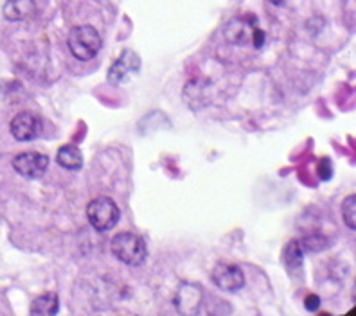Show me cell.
<instances>
[{
    "instance_id": "obj_1",
    "label": "cell",
    "mask_w": 356,
    "mask_h": 316,
    "mask_svg": "<svg viewBox=\"0 0 356 316\" xmlns=\"http://www.w3.org/2000/svg\"><path fill=\"white\" fill-rule=\"evenodd\" d=\"M110 248L115 259L128 266H140L148 259V247L144 243V239L134 232H121L113 235Z\"/></svg>"
},
{
    "instance_id": "obj_2",
    "label": "cell",
    "mask_w": 356,
    "mask_h": 316,
    "mask_svg": "<svg viewBox=\"0 0 356 316\" xmlns=\"http://www.w3.org/2000/svg\"><path fill=\"white\" fill-rule=\"evenodd\" d=\"M67 45L70 54L79 61H90L103 47V40L92 26H76L70 29Z\"/></svg>"
},
{
    "instance_id": "obj_3",
    "label": "cell",
    "mask_w": 356,
    "mask_h": 316,
    "mask_svg": "<svg viewBox=\"0 0 356 316\" xmlns=\"http://www.w3.org/2000/svg\"><path fill=\"white\" fill-rule=\"evenodd\" d=\"M87 217L97 232H108V230L118 225L121 210H119L118 203L112 198L101 196V198L92 199L88 203Z\"/></svg>"
},
{
    "instance_id": "obj_4",
    "label": "cell",
    "mask_w": 356,
    "mask_h": 316,
    "mask_svg": "<svg viewBox=\"0 0 356 316\" xmlns=\"http://www.w3.org/2000/svg\"><path fill=\"white\" fill-rule=\"evenodd\" d=\"M13 167L20 176L36 180V178L44 176V173L49 167L47 155L38 151H24L13 158Z\"/></svg>"
},
{
    "instance_id": "obj_5",
    "label": "cell",
    "mask_w": 356,
    "mask_h": 316,
    "mask_svg": "<svg viewBox=\"0 0 356 316\" xmlns=\"http://www.w3.org/2000/svg\"><path fill=\"white\" fill-rule=\"evenodd\" d=\"M256 29L257 22L254 17H236L223 27V36L232 45H248L252 44Z\"/></svg>"
},
{
    "instance_id": "obj_6",
    "label": "cell",
    "mask_w": 356,
    "mask_h": 316,
    "mask_svg": "<svg viewBox=\"0 0 356 316\" xmlns=\"http://www.w3.org/2000/svg\"><path fill=\"white\" fill-rule=\"evenodd\" d=\"M9 128H11V133H13L15 139L20 140V142H29V140L38 139L42 135L44 122L35 113L22 112L15 115Z\"/></svg>"
},
{
    "instance_id": "obj_7",
    "label": "cell",
    "mask_w": 356,
    "mask_h": 316,
    "mask_svg": "<svg viewBox=\"0 0 356 316\" xmlns=\"http://www.w3.org/2000/svg\"><path fill=\"white\" fill-rule=\"evenodd\" d=\"M213 282L220 290L234 293V291H239L245 286V273L239 266L220 263L213 269Z\"/></svg>"
},
{
    "instance_id": "obj_8",
    "label": "cell",
    "mask_w": 356,
    "mask_h": 316,
    "mask_svg": "<svg viewBox=\"0 0 356 316\" xmlns=\"http://www.w3.org/2000/svg\"><path fill=\"white\" fill-rule=\"evenodd\" d=\"M139 69H140L139 56H137L134 51L127 49V51H122L121 56L113 61V65L110 67L108 81L112 83V85H121L122 81H127V78L130 76V74L139 72Z\"/></svg>"
},
{
    "instance_id": "obj_9",
    "label": "cell",
    "mask_w": 356,
    "mask_h": 316,
    "mask_svg": "<svg viewBox=\"0 0 356 316\" xmlns=\"http://www.w3.org/2000/svg\"><path fill=\"white\" fill-rule=\"evenodd\" d=\"M202 300H204V293H202L200 286L196 284H182L175 299V306L184 315H195L198 313Z\"/></svg>"
},
{
    "instance_id": "obj_10",
    "label": "cell",
    "mask_w": 356,
    "mask_h": 316,
    "mask_svg": "<svg viewBox=\"0 0 356 316\" xmlns=\"http://www.w3.org/2000/svg\"><path fill=\"white\" fill-rule=\"evenodd\" d=\"M2 13L9 22H22L36 13V4L35 0H6Z\"/></svg>"
},
{
    "instance_id": "obj_11",
    "label": "cell",
    "mask_w": 356,
    "mask_h": 316,
    "mask_svg": "<svg viewBox=\"0 0 356 316\" xmlns=\"http://www.w3.org/2000/svg\"><path fill=\"white\" fill-rule=\"evenodd\" d=\"M58 311H60V299L52 291L40 294L38 299H35L33 306H31V315L54 316Z\"/></svg>"
},
{
    "instance_id": "obj_12",
    "label": "cell",
    "mask_w": 356,
    "mask_h": 316,
    "mask_svg": "<svg viewBox=\"0 0 356 316\" xmlns=\"http://www.w3.org/2000/svg\"><path fill=\"white\" fill-rule=\"evenodd\" d=\"M56 162L61 167H65V169L78 171L83 167V155L79 151V147L69 144V146L60 147V151L56 155Z\"/></svg>"
},
{
    "instance_id": "obj_13",
    "label": "cell",
    "mask_w": 356,
    "mask_h": 316,
    "mask_svg": "<svg viewBox=\"0 0 356 316\" xmlns=\"http://www.w3.org/2000/svg\"><path fill=\"white\" fill-rule=\"evenodd\" d=\"M282 259H284V265L288 266L290 272H293L296 268H300L302 266V259H305V248L299 241H290L284 248V253H282Z\"/></svg>"
},
{
    "instance_id": "obj_14",
    "label": "cell",
    "mask_w": 356,
    "mask_h": 316,
    "mask_svg": "<svg viewBox=\"0 0 356 316\" xmlns=\"http://www.w3.org/2000/svg\"><path fill=\"white\" fill-rule=\"evenodd\" d=\"M342 216H343V221H346V225H348L351 230H355L356 228V196L355 194L348 196V198L343 199Z\"/></svg>"
},
{
    "instance_id": "obj_15",
    "label": "cell",
    "mask_w": 356,
    "mask_h": 316,
    "mask_svg": "<svg viewBox=\"0 0 356 316\" xmlns=\"http://www.w3.org/2000/svg\"><path fill=\"white\" fill-rule=\"evenodd\" d=\"M331 173H333L331 160L324 156V158H321V162H318V176H321V180H330Z\"/></svg>"
},
{
    "instance_id": "obj_16",
    "label": "cell",
    "mask_w": 356,
    "mask_h": 316,
    "mask_svg": "<svg viewBox=\"0 0 356 316\" xmlns=\"http://www.w3.org/2000/svg\"><path fill=\"white\" fill-rule=\"evenodd\" d=\"M305 308L312 313L317 311V309L321 308V299H318L317 294H308L305 300Z\"/></svg>"
},
{
    "instance_id": "obj_17",
    "label": "cell",
    "mask_w": 356,
    "mask_h": 316,
    "mask_svg": "<svg viewBox=\"0 0 356 316\" xmlns=\"http://www.w3.org/2000/svg\"><path fill=\"white\" fill-rule=\"evenodd\" d=\"M274 4H282V0H272Z\"/></svg>"
}]
</instances>
